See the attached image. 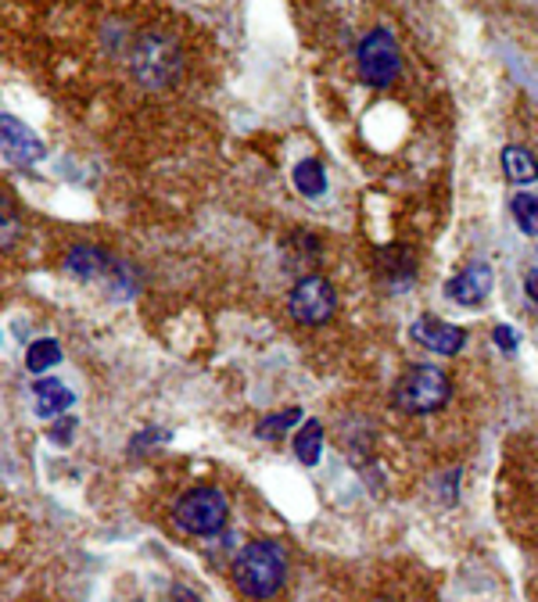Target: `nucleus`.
<instances>
[{
    "label": "nucleus",
    "mask_w": 538,
    "mask_h": 602,
    "mask_svg": "<svg viewBox=\"0 0 538 602\" xmlns=\"http://www.w3.org/2000/svg\"><path fill=\"white\" fill-rule=\"evenodd\" d=\"M287 556L277 542H248L233 559V584L248 599H273L284 588Z\"/></svg>",
    "instance_id": "nucleus-1"
},
{
    "label": "nucleus",
    "mask_w": 538,
    "mask_h": 602,
    "mask_svg": "<svg viewBox=\"0 0 538 602\" xmlns=\"http://www.w3.org/2000/svg\"><path fill=\"white\" fill-rule=\"evenodd\" d=\"M129 72H134L140 87L165 90V87H173L183 72V50L173 36L148 30L134 39V47H129Z\"/></svg>",
    "instance_id": "nucleus-2"
},
{
    "label": "nucleus",
    "mask_w": 538,
    "mask_h": 602,
    "mask_svg": "<svg viewBox=\"0 0 538 602\" xmlns=\"http://www.w3.org/2000/svg\"><path fill=\"white\" fill-rule=\"evenodd\" d=\"M227 495L219 488H191L187 495H180V502L173 506V520L180 531L187 534H216L227 524Z\"/></svg>",
    "instance_id": "nucleus-3"
},
{
    "label": "nucleus",
    "mask_w": 538,
    "mask_h": 602,
    "mask_svg": "<svg viewBox=\"0 0 538 602\" xmlns=\"http://www.w3.org/2000/svg\"><path fill=\"white\" fill-rule=\"evenodd\" d=\"M449 377L438 370V366H413L405 377L396 384V395H391V401H396L399 409L405 412H435L442 409L445 401H449Z\"/></svg>",
    "instance_id": "nucleus-4"
},
{
    "label": "nucleus",
    "mask_w": 538,
    "mask_h": 602,
    "mask_svg": "<svg viewBox=\"0 0 538 602\" xmlns=\"http://www.w3.org/2000/svg\"><path fill=\"white\" fill-rule=\"evenodd\" d=\"M356 61H359L363 83H370V87H388V83H396V76H399V69H402L396 36H391L388 30H374V33L359 44Z\"/></svg>",
    "instance_id": "nucleus-5"
},
{
    "label": "nucleus",
    "mask_w": 538,
    "mask_h": 602,
    "mask_svg": "<svg viewBox=\"0 0 538 602\" xmlns=\"http://www.w3.org/2000/svg\"><path fill=\"white\" fill-rule=\"evenodd\" d=\"M287 305H291V316L301 327H320L334 316L337 298H334V287L327 284L323 276H301Z\"/></svg>",
    "instance_id": "nucleus-6"
},
{
    "label": "nucleus",
    "mask_w": 538,
    "mask_h": 602,
    "mask_svg": "<svg viewBox=\"0 0 538 602\" xmlns=\"http://www.w3.org/2000/svg\"><path fill=\"white\" fill-rule=\"evenodd\" d=\"M0 151L15 166H36L41 158H47L44 140L15 115H0Z\"/></svg>",
    "instance_id": "nucleus-7"
},
{
    "label": "nucleus",
    "mask_w": 538,
    "mask_h": 602,
    "mask_svg": "<svg viewBox=\"0 0 538 602\" xmlns=\"http://www.w3.org/2000/svg\"><path fill=\"white\" fill-rule=\"evenodd\" d=\"M115 262L108 251L98 245H72L69 255H65V273H72L76 280H101L115 273Z\"/></svg>",
    "instance_id": "nucleus-8"
},
{
    "label": "nucleus",
    "mask_w": 538,
    "mask_h": 602,
    "mask_svg": "<svg viewBox=\"0 0 538 602\" xmlns=\"http://www.w3.org/2000/svg\"><path fill=\"white\" fill-rule=\"evenodd\" d=\"M413 338L431 348V352H438V355H456L459 348L467 344V333L453 327V323H442V319L435 316H424V319H416L413 323Z\"/></svg>",
    "instance_id": "nucleus-9"
},
{
    "label": "nucleus",
    "mask_w": 538,
    "mask_h": 602,
    "mask_svg": "<svg viewBox=\"0 0 538 602\" xmlns=\"http://www.w3.org/2000/svg\"><path fill=\"white\" fill-rule=\"evenodd\" d=\"M492 291V270L489 265H467L463 273H456L449 284H445V294L459 305H478L484 294Z\"/></svg>",
    "instance_id": "nucleus-10"
},
{
    "label": "nucleus",
    "mask_w": 538,
    "mask_h": 602,
    "mask_svg": "<svg viewBox=\"0 0 538 602\" xmlns=\"http://www.w3.org/2000/svg\"><path fill=\"white\" fill-rule=\"evenodd\" d=\"M33 398H36V412H41L44 420H58L65 409H72L76 395L65 387L61 380L47 377V380H36L33 384Z\"/></svg>",
    "instance_id": "nucleus-11"
},
{
    "label": "nucleus",
    "mask_w": 538,
    "mask_h": 602,
    "mask_svg": "<svg viewBox=\"0 0 538 602\" xmlns=\"http://www.w3.org/2000/svg\"><path fill=\"white\" fill-rule=\"evenodd\" d=\"M503 172L514 183H535L538 180V158L531 151H524V147H506Z\"/></svg>",
    "instance_id": "nucleus-12"
},
{
    "label": "nucleus",
    "mask_w": 538,
    "mask_h": 602,
    "mask_svg": "<svg viewBox=\"0 0 538 602\" xmlns=\"http://www.w3.org/2000/svg\"><path fill=\"white\" fill-rule=\"evenodd\" d=\"M320 452H323V423L320 420H309L298 431V438H295V456L306 463V466H317L320 463Z\"/></svg>",
    "instance_id": "nucleus-13"
},
{
    "label": "nucleus",
    "mask_w": 538,
    "mask_h": 602,
    "mask_svg": "<svg viewBox=\"0 0 538 602\" xmlns=\"http://www.w3.org/2000/svg\"><path fill=\"white\" fill-rule=\"evenodd\" d=\"M22 240V212L15 201L0 194V251H11Z\"/></svg>",
    "instance_id": "nucleus-14"
},
{
    "label": "nucleus",
    "mask_w": 538,
    "mask_h": 602,
    "mask_svg": "<svg viewBox=\"0 0 538 602\" xmlns=\"http://www.w3.org/2000/svg\"><path fill=\"white\" fill-rule=\"evenodd\" d=\"M380 273H385L388 280H399V287L410 284L413 280V255L402 245L380 251Z\"/></svg>",
    "instance_id": "nucleus-15"
},
{
    "label": "nucleus",
    "mask_w": 538,
    "mask_h": 602,
    "mask_svg": "<svg viewBox=\"0 0 538 602\" xmlns=\"http://www.w3.org/2000/svg\"><path fill=\"white\" fill-rule=\"evenodd\" d=\"M295 186L306 197H320L327 191V172H323V166L317 162V158H306V162L295 166Z\"/></svg>",
    "instance_id": "nucleus-16"
},
{
    "label": "nucleus",
    "mask_w": 538,
    "mask_h": 602,
    "mask_svg": "<svg viewBox=\"0 0 538 602\" xmlns=\"http://www.w3.org/2000/svg\"><path fill=\"white\" fill-rule=\"evenodd\" d=\"M61 363V344L50 341V338H41L30 344V352H25V370L30 373H47L50 366Z\"/></svg>",
    "instance_id": "nucleus-17"
},
{
    "label": "nucleus",
    "mask_w": 538,
    "mask_h": 602,
    "mask_svg": "<svg viewBox=\"0 0 538 602\" xmlns=\"http://www.w3.org/2000/svg\"><path fill=\"white\" fill-rule=\"evenodd\" d=\"M301 420V409H284V412H273V417H266V420H259V427H255V438H262V441H277V438H284L291 427Z\"/></svg>",
    "instance_id": "nucleus-18"
},
{
    "label": "nucleus",
    "mask_w": 538,
    "mask_h": 602,
    "mask_svg": "<svg viewBox=\"0 0 538 602\" xmlns=\"http://www.w3.org/2000/svg\"><path fill=\"white\" fill-rule=\"evenodd\" d=\"M514 219L528 237H538V197L535 194H517L514 197Z\"/></svg>",
    "instance_id": "nucleus-19"
},
{
    "label": "nucleus",
    "mask_w": 538,
    "mask_h": 602,
    "mask_svg": "<svg viewBox=\"0 0 538 602\" xmlns=\"http://www.w3.org/2000/svg\"><path fill=\"white\" fill-rule=\"evenodd\" d=\"M169 438H173L169 431H159V427H148V431L134 434V441H129V456H144V452H148V448L165 445Z\"/></svg>",
    "instance_id": "nucleus-20"
},
{
    "label": "nucleus",
    "mask_w": 538,
    "mask_h": 602,
    "mask_svg": "<svg viewBox=\"0 0 538 602\" xmlns=\"http://www.w3.org/2000/svg\"><path fill=\"white\" fill-rule=\"evenodd\" d=\"M76 427H80V420H76V417H58V420H50V441H55V445H61V448H69V445H72Z\"/></svg>",
    "instance_id": "nucleus-21"
},
{
    "label": "nucleus",
    "mask_w": 538,
    "mask_h": 602,
    "mask_svg": "<svg viewBox=\"0 0 538 602\" xmlns=\"http://www.w3.org/2000/svg\"><path fill=\"white\" fill-rule=\"evenodd\" d=\"M495 344L503 348V352H514V348H517V333L510 330V327H495Z\"/></svg>",
    "instance_id": "nucleus-22"
},
{
    "label": "nucleus",
    "mask_w": 538,
    "mask_h": 602,
    "mask_svg": "<svg viewBox=\"0 0 538 602\" xmlns=\"http://www.w3.org/2000/svg\"><path fill=\"white\" fill-rule=\"evenodd\" d=\"M524 291H528L531 302H538V273H528V280H524Z\"/></svg>",
    "instance_id": "nucleus-23"
},
{
    "label": "nucleus",
    "mask_w": 538,
    "mask_h": 602,
    "mask_svg": "<svg viewBox=\"0 0 538 602\" xmlns=\"http://www.w3.org/2000/svg\"><path fill=\"white\" fill-rule=\"evenodd\" d=\"M173 599H176V602H202L198 595H191L187 588H176V592H173Z\"/></svg>",
    "instance_id": "nucleus-24"
}]
</instances>
